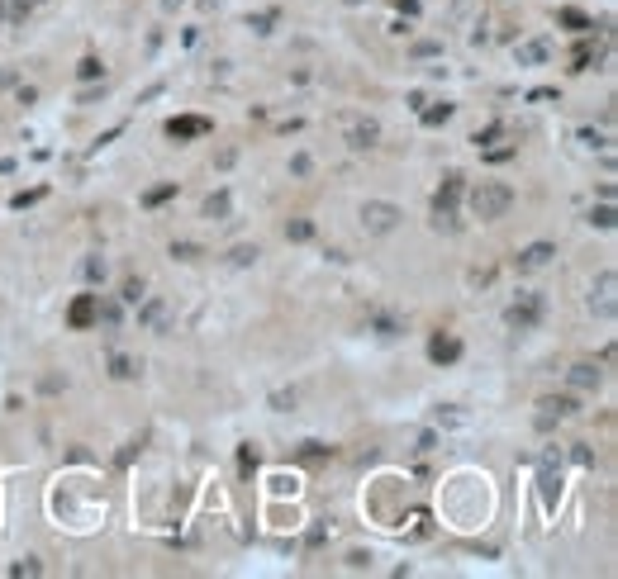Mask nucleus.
<instances>
[{"instance_id": "f257e3e1", "label": "nucleus", "mask_w": 618, "mask_h": 579, "mask_svg": "<svg viewBox=\"0 0 618 579\" xmlns=\"http://www.w3.org/2000/svg\"><path fill=\"white\" fill-rule=\"evenodd\" d=\"M466 209H471V219H481V223L504 219V214L513 209V185H504V181H481L471 195H466Z\"/></svg>"}, {"instance_id": "f03ea898", "label": "nucleus", "mask_w": 618, "mask_h": 579, "mask_svg": "<svg viewBox=\"0 0 618 579\" xmlns=\"http://www.w3.org/2000/svg\"><path fill=\"white\" fill-rule=\"evenodd\" d=\"M542 318H547V299H542L538 290H518V299L504 309V323H509L513 333H533Z\"/></svg>"}, {"instance_id": "7ed1b4c3", "label": "nucleus", "mask_w": 618, "mask_h": 579, "mask_svg": "<svg viewBox=\"0 0 618 579\" xmlns=\"http://www.w3.org/2000/svg\"><path fill=\"white\" fill-rule=\"evenodd\" d=\"M357 219H362V233L385 237V233H395V228L404 223V209H400V205H390V200H366Z\"/></svg>"}, {"instance_id": "20e7f679", "label": "nucleus", "mask_w": 618, "mask_h": 579, "mask_svg": "<svg viewBox=\"0 0 618 579\" xmlns=\"http://www.w3.org/2000/svg\"><path fill=\"white\" fill-rule=\"evenodd\" d=\"M585 309H590L594 318H614L618 314V276H614V266H604V271L594 276L590 294H585Z\"/></svg>"}, {"instance_id": "39448f33", "label": "nucleus", "mask_w": 618, "mask_h": 579, "mask_svg": "<svg viewBox=\"0 0 618 579\" xmlns=\"http://www.w3.org/2000/svg\"><path fill=\"white\" fill-rule=\"evenodd\" d=\"M457 200H461V176H447L442 190L433 195V223L447 233H457Z\"/></svg>"}, {"instance_id": "423d86ee", "label": "nucleus", "mask_w": 618, "mask_h": 579, "mask_svg": "<svg viewBox=\"0 0 618 579\" xmlns=\"http://www.w3.org/2000/svg\"><path fill=\"white\" fill-rule=\"evenodd\" d=\"M138 328H143V333H157V338H167V333H171V309H167V299H157V294H143V299H138Z\"/></svg>"}, {"instance_id": "0eeeda50", "label": "nucleus", "mask_w": 618, "mask_h": 579, "mask_svg": "<svg viewBox=\"0 0 618 579\" xmlns=\"http://www.w3.org/2000/svg\"><path fill=\"white\" fill-rule=\"evenodd\" d=\"M575 413H580V399H575V395H547V399H538V427H552V422L575 418Z\"/></svg>"}, {"instance_id": "6e6552de", "label": "nucleus", "mask_w": 618, "mask_h": 579, "mask_svg": "<svg viewBox=\"0 0 618 579\" xmlns=\"http://www.w3.org/2000/svg\"><path fill=\"white\" fill-rule=\"evenodd\" d=\"M566 385H571L575 395H594V390L604 385V370L594 366V361H575V366L566 370Z\"/></svg>"}, {"instance_id": "1a4fd4ad", "label": "nucleus", "mask_w": 618, "mask_h": 579, "mask_svg": "<svg viewBox=\"0 0 618 579\" xmlns=\"http://www.w3.org/2000/svg\"><path fill=\"white\" fill-rule=\"evenodd\" d=\"M552 257H557V242H528V247H518L513 271H542V266H552Z\"/></svg>"}, {"instance_id": "9d476101", "label": "nucleus", "mask_w": 618, "mask_h": 579, "mask_svg": "<svg viewBox=\"0 0 618 579\" xmlns=\"http://www.w3.org/2000/svg\"><path fill=\"white\" fill-rule=\"evenodd\" d=\"M343 138H348V148L366 152V148H376L380 124H376V119H348V124H343Z\"/></svg>"}, {"instance_id": "9b49d317", "label": "nucleus", "mask_w": 618, "mask_h": 579, "mask_svg": "<svg viewBox=\"0 0 618 579\" xmlns=\"http://www.w3.org/2000/svg\"><path fill=\"white\" fill-rule=\"evenodd\" d=\"M428 356L438 361V366H457V361H461V338H457V333H433Z\"/></svg>"}, {"instance_id": "f8f14e48", "label": "nucleus", "mask_w": 618, "mask_h": 579, "mask_svg": "<svg viewBox=\"0 0 618 579\" xmlns=\"http://www.w3.org/2000/svg\"><path fill=\"white\" fill-rule=\"evenodd\" d=\"M210 129H215L210 119H200V114H181V119H171V124H167V138H176V143H190V138H205Z\"/></svg>"}, {"instance_id": "ddd939ff", "label": "nucleus", "mask_w": 618, "mask_h": 579, "mask_svg": "<svg viewBox=\"0 0 618 579\" xmlns=\"http://www.w3.org/2000/svg\"><path fill=\"white\" fill-rule=\"evenodd\" d=\"M547 57H552V38H528V43L513 48V62L518 67H542Z\"/></svg>"}, {"instance_id": "4468645a", "label": "nucleus", "mask_w": 618, "mask_h": 579, "mask_svg": "<svg viewBox=\"0 0 618 579\" xmlns=\"http://www.w3.org/2000/svg\"><path fill=\"white\" fill-rule=\"evenodd\" d=\"M105 366H109L114 380H138V370H143L134 356H129V351H119V347H109V351H105Z\"/></svg>"}, {"instance_id": "2eb2a0df", "label": "nucleus", "mask_w": 618, "mask_h": 579, "mask_svg": "<svg viewBox=\"0 0 618 579\" xmlns=\"http://www.w3.org/2000/svg\"><path fill=\"white\" fill-rule=\"evenodd\" d=\"M95 304H100V294H77V304L67 309V323L72 328H91L95 323Z\"/></svg>"}, {"instance_id": "dca6fc26", "label": "nucleus", "mask_w": 618, "mask_h": 579, "mask_svg": "<svg viewBox=\"0 0 618 579\" xmlns=\"http://www.w3.org/2000/svg\"><path fill=\"white\" fill-rule=\"evenodd\" d=\"M95 323H100L109 338H114V333H119V323H124V309H119V299L100 294V304H95Z\"/></svg>"}, {"instance_id": "f3484780", "label": "nucleus", "mask_w": 618, "mask_h": 579, "mask_svg": "<svg viewBox=\"0 0 618 579\" xmlns=\"http://www.w3.org/2000/svg\"><path fill=\"white\" fill-rule=\"evenodd\" d=\"M366 328H371L376 338H400V333H404V318L385 314V309H371V314H366Z\"/></svg>"}, {"instance_id": "a211bd4d", "label": "nucleus", "mask_w": 618, "mask_h": 579, "mask_svg": "<svg viewBox=\"0 0 618 579\" xmlns=\"http://www.w3.org/2000/svg\"><path fill=\"white\" fill-rule=\"evenodd\" d=\"M105 276H109L105 257H86V262H81V280H86V285H105Z\"/></svg>"}, {"instance_id": "6ab92c4d", "label": "nucleus", "mask_w": 618, "mask_h": 579, "mask_svg": "<svg viewBox=\"0 0 618 579\" xmlns=\"http://www.w3.org/2000/svg\"><path fill=\"white\" fill-rule=\"evenodd\" d=\"M229 209H233L229 190H219V195H210V200H205V219H215V223H224V219H229Z\"/></svg>"}, {"instance_id": "aec40b11", "label": "nucleus", "mask_w": 618, "mask_h": 579, "mask_svg": "<svg viewBox=\"0 0 618 579\" xmlns=\"http://www.w3.org/2000/svg\"><path fill=\"white\" fill-rule=\"evenodd\" d=\"M257 257H262V247H257V242H238V247H233V252H229V266H257Z\"/></svg>"}, {"instance_id": "412c9836", "label": "nucleus", "mask_w": 618, "mask_h": 579, "mask_svg": "<svg viewBox=\"0 0 618 579\" xmlns=\"http://www.w3.org/2000/svg\"><path fill=\"white\" fill-rule=\"evenodd\" d=\"M167 200H176V181H167V185H153V190L143 195V205H148V209H157V205H167Z\"/></svg>"}, {"instance_id": "4be33fe9", "label": "nucleus", "mask_w": 618, "mask_h": 579, "mask_svg": "<svg viewBox=\"0 0 618 579\" xmlns=\"http://www.w3.org/2000/svg\"><path fill=\"white\" fill-rule=\"evenodd\" d=\"M433 422H438V427H461V422H466V413H461L457 404H442V409L433 413Z\"/></svg>"}, {"instance_id": "5701e85b", "label": "nucleus", "mask_w": 618, "mask_h": 579, "mask_svg": "<svg viewBox=\"0 0 618 579\" xmlns=\"http://www.w3.org/2000/svg\"><path fill=\"white\" fill-rule=\"evenodd\" d=\"M590 223H594V228H604V233H609V228H614V223H618V214H614V205H609V200H604V205H599V209H590Z\"/></svg>"}, {"instance_id": "b1692460", "label": "nucleus", "mask_w": 618, "mask_h": 579, "mask_svg": "<svg viewBox=\"0 0 618 579\" xmlns=\"http://www.w3.org/2000/svg\"><path fill=\"white\" fill-rule=\"evenodd\" d=\"M286 237H291V242H309V237H314V223H309V219H291V223H286Z\"/></svg>"}, {"instance_id": "393cba45", "label": "nucleus", "mask_w": 618, "mask_h": 579, "mask_svg": "<svg viewBox=\"0 0 618 579\" xmlns=\"http://www.w3.org/2000/svg\"><path fill=\"white\" fill-rule=\"evenodd\" d=\"M452 114H457V105H447V100H442L438 109H424V124H428V129H438V124H447Z\"/></svg>"}, {"instance_id": "a878e982", "label": "nucleus", "mask_w": 618, "mask_h": 579, "mask_svg": "<svg viewBox=\"0 0 618 579\" xmlns=\"http://www.w3.org/2000/svg\"><path fill=\"white\" fill-rule=\"evenodd\" d=\"M276 19H281V10H262V15H252V19H247V29H252V33H271Z\"/></svg>"}, {"instance_id": "bb28decb", "label": "nucleus", "mask_w": 618, "mask_h": 579, "mask_svg": "<svg viewBox=\"0 0 618 579\" xmlns=\"http://www.w3.org/2000/svg\"><path fill=\"white\" fill-rule=\"evenodd\" d=\"M143 276H129V280H124V294H119V299H124V304H138V299H143Z\"/></svg>"}, {"instance_id": "cd10ccee", "label": "nucleus", "mask_w": 618, "mask_h": 579, "mask_svg": "<svg viewBox=\"0 0 618 579\" xmlns=\"http://www.w3.org/2000/svg\"><path fill=\"white\" fill-rule=\"evenodd\" d=\"M171 257H176V262H200L205 252H200L195 242H171Z\"/></svg>"}, {"instance_id": "c85d7f7f", "label": "nucleus", "mask_w": 618, "mask_h": 579, "mask_svg": "<svg viewBox=\"0 0 618 579\" xmlns=\"http://www.w3.org/2000/svg\"><path fill=\"white\" fill-rule=\"evenodd\" d=\"M10 575H43V565H38V555H24V560H15V565H10Z\"/></svg>"}, {"instance_id": "c756f323", "label": "nucleus", "mask_w": 618, "mask_h": 579, "mask_svg": "<svg viewBox=\"0 0 618 579\" xmlns=\"http://www.w3.org/2000/svg\"><path fill=\"white\" fill-rule=\"evenodd\" d=\"M77 72H81V81H95L100 72H105V62H100V57H81V67H77Z\"/></svg>"}, {"instance_id": "7c9ffc66", "label": "nucleus", "mask_w": 618, "mask_h": 579, "mask_svg": "<svg viewBox=\"0 0 618 579\" xmlns=\"http://www.w3.org/2000/svg\"><path fill=\"white\" fill-rule=\"evenodd\" d=\"M580 143H585V148H604V152H609V133H594V129H580Z\"/></svg>"}, {"instance_id": "2f4dec72", "label": "nucleus", "mask_w": 618, "mask_h": 579, "mask_svg": "<svg viewBox=\"0 0 618 579\" xmlns=\"http://www.w3.org/2000/svg\"><path fill=\"white\" fill-rule=\"evenodd\" d=\"M562 24H566V29H594L590 19L580 15V10H562Z\"/></svg>"}, {"instance_id": "473e14b6", "label": "nucleus", "mask_w": 618, "mask_h": 579, "mask_svg": "<svg viewBox=\"0 0 618 579\" xmlns=\"http://www.w3.org/2000/svg\"><path fill=\"white\" fill-rule=\"evenodd\" d=\"M271 409H276V413H291V409H295V395L276 390V395H271Z\"/></svg>"}, {"instance_id": "72a5a7b5", "label": "nucleus", "mask_w": 618, "mask_h": 579, "mask_svg": "<svg viewBox=\"0 0 618 579\" xmlns=\"http://www.w3.org/2000/svg\"><path fill=\"white\" fill-rule=\"evenodd\" d=\"M323 456H328L323 442H304V451H300V461H323Z\"/></svg>"}, {"instance_id": "f704fd0d", "label": "nucleus", "mask_w": 618, "mask_h": 579, "mask_svg": "<svg viewBox=\"0 0 618 579\" xmlns=\"http://www.w3.org/2000/svg\"><path fill=\"white\" fill-rule=\"evenodd\" d=\"M414 57H442V43L428 38V43H414Z\"/></svg>"}, {"instance_id": "c9c22d12", "label": "nucleus", "mask_w": 618, "mask_h": 579, "mask_svg": "<svg viewBox=\"0 0 618 579\" xmlns=\"http://www.w3.org/2000/svg\"><path fill=\"white\" fill-rule=\"evenodd\" d=\"M309 171H314V161L304 157V152H300V157H291V176H309Z\"/></svg>"}, {"instance_id": "e433bc0d", "label": "nucleus", "mask_w": 618, "mask_h": 579, "mask_svg": "<svg viewBox=\"0 0 618 579\" xmlns=\"http://www.w3.org/2000/svg\"><path fill=\"white\" fill-rule=\"evenodd\" d=\"M33 200H43V190H20L10 205H15V209H24V205H33Z\"/></svg>"}, {"instance_id": "4c0bfd02", "label": "nucleus", "mask_w": 618, "mask_h": 579, "mask_svg": "<svg viewBox=\"0 0 618 579\" xmlns=\"http://www.w3.org/2000/svg\"><path fill=\"white\" fill-rule=\"evenodd\" d=\"M348 565H352V570H366V565H371V555H366V551H352Z\"/></svg>"}, {"instance_id": "58836bf2", "label": "nucleus", "mask_w": 618, "mask_h": 579, "mask_svg": "<svg viewBox=\"0 0 618 579\" xmlns=\"http://www.w3.org/2000/svg\"><path fill=\"white\" fill-rule=\"evenodd\" d=\"M571 456H575L580 466H594V451H590V447H575V451H571Z\"/></svg>"}, {"instance_id": "ea45409f", "label": "nucleus", "mask_w": 618, "mask_h": 579, "mask_svg": "<svg viewBox=\"0 0 618 579\" xmlns=\"http://www.w3.org/2000/svg\"><path fill=\"white\" fill-rule=\"evenodd\" d=\"M395 5H400L404 15H419V0H395Z\"/></svg>"}, {"instance_id": "a19ab883", "label": "nucleus", "mask_w": 618, "mask_h": 579, "mask_svg": "<svg viewBox=\"0 0 618 579\" xmlns=\"http://www.w3.org/2000/svg\"><path fill=\"white\" fill-rule=\"evenodd\" d=\"M0 19H5V5H0Z\"/></svg>"}]
</instances>
